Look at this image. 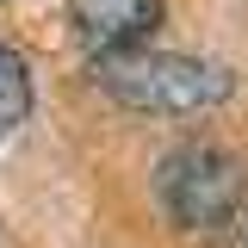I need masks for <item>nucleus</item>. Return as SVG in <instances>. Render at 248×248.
<instances>
[{
	"instance_id": "nucleus-4",
	"label": "nucleus",
	"mask_w": 248,
	"mask_h": 248,
	"mask_svg": "<svg viewBox=\"0 0 248 248\" xmlns=\"http://www.w3.org/2000/svg\"><path fill=\"white\" fill-rule=\"evenodd\" d=\"M31 118V75H25V56L0 44V137L19 130Z\"/></svg>"
},
{
	"instance_id": "nucleus-2",
	"label": "nucleus",
	"mask_w": 248,
	"mask_h": 248,
	"mask_svg": "<svg viewBox=\"0 0 248 248\" xmlns=\"http://www.w3.org/2000/svg\"><path fill=\"white\" fill-rule=\"evenodd\" d=\"M155 199L180 230H236L248 205V174L236 155L211 143H186L155 168Z\"/></svg>"
},
{
	"instance_id": "nucleus-3",
	"label": "nucleus",
	"mask_w": 248,
	"mask_h": 248,
	"mask_svg": "<svg viewBox=\"0 0 248 248\" xmlns=\"http://www.w3.org/2000/svg\"><path fill=\"white\" fill-rule=\"evenodd\" d=\"M68 19H75V37L99 62V56L143 50L161 25V0H68Z\"/></svg>"
},
{
	"instance_id": "nucleus-1",
	"label": "nucleus",
	"mask_w": 248,
	"mask_h": 248,
	"mask_svg": "<svg viewBox=\"0 0 248 248\" xmlns=\"http://www.w3.org/2000/svg\"><path fill=\"white\" fill-rule=\"evenodd\" d=\"M99 87L130 112H155V118H192L230 99V75L205 56H180V50H124V56L93 62Z\"/></svg>"
}]
</instances>
